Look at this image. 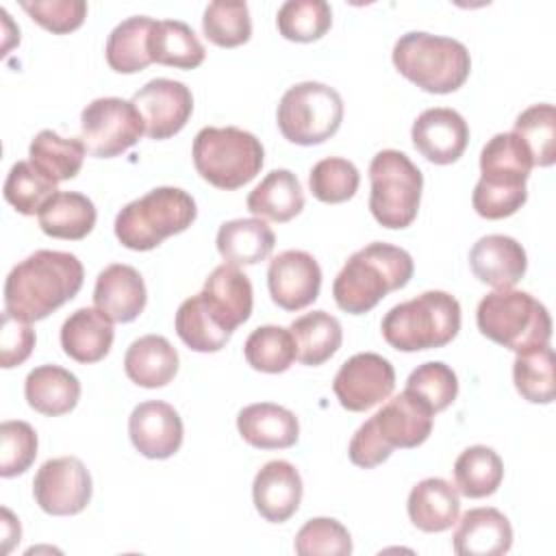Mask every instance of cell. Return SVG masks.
Here are the masks:
<instances>
[{"instance_id":"6da1fadb","label":"cell","mask_w":556,"mask_h":556,"mask_svg":"<svg viewBox=\"0 0 556 556\" xmlns=\"http://www.w3.org/2000/svg\"><path fill=\"white\" fill-rule=\"evenodd\" d=\"M85 269L76 254L37 250L20 261L4 280V313L20 321L46 319L83 287Z\"/></svg>"},{"instance_id":"7a4b0ae2","label":"cell","mask_w":556,"mask_h":556,"mask_svg":"<svg viewBox=\"0 0 556 556\" xmlns=\"http://www.w3.org/2000/svg\"><path fill=\"white\" fill-rule=\"evenodd\" d=\"M413 271V256L404 248L374 241L345 261L334 278L332 298L341 311L363 315L387 293L406 287Z\"/></svg>"},{"instance_id":"3957f363","label":"cell","mask_w":556,"mask_h":556,"mask_svg":"<svg viewBox=\"0 0 556 556\" xmlns=\"http://www.w3.org/2000/svg\"><path fill=\"white\" fill-rule=\"evenodd\" d=\"M395 70L428 93H452L465 85L471 56L465 43L424 30L404 33L391 52Z\"/></svg>"},{"instance_id":"277c9868","label":"cell","mask_w":556,"mask_h":556,"mask_svg":"<svg viewBox=\"0 0 556 556\" xmlns=\"http://www.w3.org/2000/svg\"><path fill=\"white\" fill-rule=\"evenodd\" d=\"M384 341L400 352L447 345L460 330V304L447 291H424L395 304L380 324Z\"/></svg>"},{"instance_id":"5b68a950","label":"cell","mask_w":556,"mask_h":556,"mask_svg":"<svg viewBox=\"0 0 556 556\" xmlns=\"http://www.w3.org/2000/svg\"><path fill=\"white\" fill-rule=\"evenodd\" d=\"M198 215L195 200L178 187H156L128 202L115 217L117 241L137 252L161 245L167 237L187 230Z\"/></svg>"},{"instance_id":"8992f818","label":"cell","mask_w":556,"mask_h":556,"mask_svg":"<svg viewBox=\"0 0 556 556\" xmlns=\"http://www.w3.org/2000/svg\"><path fill=\"white\" fill-rule=\"evenodd\" d=\"M476 324L486 339L513 352L547 345L552 337V317L545 304L528 291H491L478 304Z\"/></svg>"},{"instance_id":"52a82bcc","label":"cell","mask_w":556,"mask_h":556,"mask_svg":"<svg viewBox=\"0 0 556 556\" xmlns=\"http://www.w3.org/2000/svg\"><path fill=\"white\" fill-rule=\"evenodd\" d=\"M193 165L213 187L232 191L248 185L263 167V143L237 126L202 128L193 139Z\"/></svg>"},{"instance_id":"ba28073f","label":"cell","mask_w":556,"mask_h":556,"mask_svg":"<svg viewBox=\"0 0 556 556\" xmlns=\"http://www.w3.org/2000/svg\"><path fill=\"white\" fill-rule=\"evenodd\" d=\"M369 211L380 226L402 230L415 222L424 176L404 152L380 150L369 163Z\"/></svg>"},{"instance_id":"9c48e42d","label":"cell","mask_w":556,"mask_h":556,"mask_svg":"<svg viewBox=\"0 0 556 556\" xmlns=\"http://www.w3.org/2000/svg\"><path fill=\"white\" fill-rule=\"evenodd\" d=\"M282 137L298 146H317L330 139L343 122V100L330 85L306 80L289 87L276 113Z\"/></svg>"},{"instance_id":"30bf717a","label":"cell","mask_w":556,"mask_h":556,"mask_svg":"<svg viewBox=\"0 0 556 556\" xmlns=\"http://www.w3.org/2000/svg\"><path fill=\"white\" fill-rule=\"evenodd\" d=\"M141 135H146V124L132 100L96 98L80 113V141L96 159L119 156Z\"/></svg>"},{"instance_id":"8fae6325","label":"cell","mask_w":556,"mask_h":556,"mask_svg":"<svg viewBox=\"0 0 556 556\" xmlns=\"http://www.w3.org/2000/svg\"><path fill=\"white\" fill-rule=\"evenodd\" d=\"M91 476L76 456L46 460L33 480V497L37 506L54 517L83 513L91 500Z\"/></svg>"},{"instance_id":"7c38bea8","label":"cell","mask_w":556,"mask_h":556,"mask_svg":"<svg viewBox=\"0 0 556 556\" xmlns=\"http://www.w3.org/2000/svg\"><path fill=\"white\" fill-rule=\"evenodd\" d=\"M395 369L393 365L376 354L361 352L350 356L332 380V391L345 410L363 413L380 404L393 393Z\"/></svg>"},{"instance_id":"4fadbf2b","label":"cell","mask_w":556,"mask_h":556,"mask_svg":"<svg viewBox=\"0 0 556 556\" xmlns=\"http://www.w3.org/2000/svg\"><path fill=\"white\" fill-rule=\"evenodd\" d=\"M150 139H169L185 128L193 113L191 89L172 78H154L132 96Z\"/></svg>"},{"instance_id":"5bb4252c","label":"cell","mask_w":556,"mask_h":556,"mask_svg":"<svg viewBox=\"0 0 556 556\" xmlns=\"http://www.w3.org/2000/svg\"><path fill=\"white\" fill-rule=\"evenodd\" d=\"M267 287L274 304L285 311H300L313 304L321 289V267L304 250H285L271 258Z\"/></svg>"},{"instance_id":"9a60e30c","label":"cell","mask_w":556,"mask_h":556,"mask_svg":"<svg viewBox=\"0 0 556 556\" xmlns=\"http://www.w3.org/2000/svg\"><path fill=\"white\" fill-rule=\"evenodd\" d=\"M415 150L434 165L458 161L469 143V126L465 117L447 106L426 109L410 128Z\"/></svg>"},{"instance_id":"2e32d148","label":"cell","mask_w":556,"mask_h":556,"mask_svg":"<svg viewBox=\"0 0 556 556\" xmlns=\"http://www.w3.org/2000/svg\"><path fill=\"white\" fill-rule=\"evenodd\" d=\"M432 417L430 406L404 389L400 395L387 400V404L369 417V424L382 445L393 452L395 447L413 450L426 443L432 432Z\"/></svg>"},{"instance_id":"e0dca14e","label":"cell","mask_w":556,"mask_h":556,"mask_svg":"<svg viewBox=\"0 0 556 556\" xmlns=\"http://www.w3.org/2000/svg\"><path fill=\"white\" fill-rule=\"evenodd\" d=\"M128 434L139 454L163 460L180 450L185 428L172 404L150 400L132 408L128 417Z\"/></svg>"},{"instance_id":"ac0fdd59","label":"cell","mask_w":556,"mask_h":556,"mask_svg":"<svg viewBox=\"0 0 556 556\" xmlns=\"http://www.w3.org/2000/svg\"><path fill=\"white\" fill-rule=\"evenodd\" d=\"M300 471L287 460L265 463L252 482L256 513L269 523H285L295 515L302 502Z\"/></svg>"},{"instance_id":"d6986e66","label":"cell","mask_w":556,"mask_h":556,"mask_svg":"<svg viewBox=\"0 0 556 556\" xmlns=\"http://www.w3.org/2000/svg\"><path fill=\"white\" fill-rule=\"evenodd\" d=\"M469 267L480 282L493 289H513L528 269V256L517 239L486 235L469 250Z\"/></svg>"},{"instance_id":"ffe728a7","label":"cell","mask_w":556,"mask_h":556,"mask_svg":"<svg viewBox=\"0 0 556 556\" xmlns=\"http://www.w3.org/2000/svg\"><path fill=\"white\" fill-rule=\"evenodd\" d=\"M146 282L141 274L124 263L104 267L93 287V304L111 321L128 324L137 319L146 308Z\"/></svg>"},{"instance_id":"44dd1931","label":"cell","mask_w":556,"mask_h":556,"mask_svg":"<svg viewBox=\"0 0 556 556\" xmlns=\"http://www.w3.org/2000/svg\"><path fill=\"white\" fill-rule=\"evenodd\" d=\"M202 295L213 317L230 332L252 315V282L237 265H217L206 278Z\"/></svg>"},{"instance_id":"7402d4cb","label":"cell","mask_w":556,"mask_h":556,"mask_svg":"<svg viewBox=\"0 0 556 556\" xmlns=\"http://www.w3.org/2000/svg\"><path fill=\"white\" fill-rule=\"evenodd\" d=\"M452 545L458 556H502L513 545L510 521L497 508H471L460 517Z\"/></svg>"},{"instance_id":"603a6c76","label":"cell","mask_w":556,"mask_h":556,"mask_svg":"<svg viewBox=\"0 0 556 556\" xmlns=\"http://www.w3.org/2000/svg\"><path fill=\"white\" fill-rule=\"evenodd\" d=\"M241 439L258 450H285L298 443L300 421L295 413L271 402L250 404L237 415Z\"/></svg>"},{"instance_id":"cb8c5ba5","label":"cell","mask_w":556,"mask_h":556,"mask_svg":"<svg viewBox=\"0 0 556 556\" xmlns=\"http://www.w3.org/2000/svg\"><path fill=\"white\" fill-rule=\"evenodd\" d=\"M113 321L89 306L74 311L61 326L63 352L83 365L102 361L113 345Z\"/></svg>"},{"instance_id":"d4e9b609","label":"cell","mask_w":556,"mask_h":556,"mask_svg":"<svg viewBox=\"0 0 556 556\" xmlns=\"http://www.w3.org/2000/svg\"><path fill=\"white\" fill-rule=\"evenodd\" d=\"M406 510L421 532L450 530L460 513L458 491L443 478H426L410 489Z\"/></svg>"},{"instance_id":"484cf974","label":"cell","mask_w":556,"mask_h":556,"mask_svg":"<svg viewBox=\"0 0 556 556\" xmlns=\"http://www.w3.org/2000/svg\"><path fill=\"white\" fill-rule=\"evenodd\" d=\"M24 395L33 410L59 417L76 408L80 400L78 378L59 365H39L24 380Z\"/></svg>"},{"instance_id":"4316f807","label":"cell","mask_w":556,"mask_h":556,"mask_svg":"<svg viewBox=\"0 0 556 556\" xmlns=\"http://www.w3.org/2000/svg\"><path fill=\"white\" fill-rule=\"evenodd\" d=\"M532 156L515 132L493 135L480 152V180L495 187H526Z\"/></svg>"},{"instance_id":"83f0119b","label":"cell","mask_w":556,"mask_h":556,"mask_svg":"<svg viewBox=\"0 0 556 556\" xmlns=\"http://www.w3.org/2000/svg\"><path fill=\"white\" fill-rule=\"evenodd\" d=\"M126 376L146 389H159L178 374V352L161 334H146L130 343L124 356Z\"/></svg>"},{"instance_id":"f1b7e54d","label":"cell","mask_w":556,"mask_h":556,"mask_svg":"<svg viewBox=\"0 0 556 556\" xmlns=\"http://www.w3.org/2000/svg\"><path fill=\"white\" fill-rule=\"evenodd\" d=\"M217 252L230 265H256L265 261L274 245L276 235L261 217H241L224 222L215 237Z\"/></svg>"},{"instance_id":"f546056e","label":"cell","mask_w":556,"mask_h":556,"mask_svg":"<svg viewBox=\"0 0 556 556\" xmlns=\"http://www.w3.org/2000/svg\"><path fill=\"white\" fill-rule=\"evenodd\" d=\"M93 202L78 191H56L39 208V228L52 239H85L96 226Z\"/></svg>"},{"instance_id":"4dcf8cb0","label":"cell","mask_w":556,"mask_h":556,"mask_svg":"<svg viewBox=\"0 0 556 556\" xmlns=\"http://www.w3.org/2000/svg\"><path fill=\"white\" fill-rule=\"evenodd\" d=\"M248 211L261 219L285 224L302 213L304 193L298 176L289 169H271L250 193Z\"/></svg>"},{"instance_id":"1f68e13d","label":"cell","mask_w":556,"mask_h":556,"mask_svg":"<svg viewBox=\"0 0 556 556\" xmlns=\"http://www.w3.org/2000/svg\"><path fill=\"white\" fill-rule=\"evenodd\" d=\"M148 50L152 56V63H161L167 67L178 70H193L198 67L206 50L191 26H187L180 20H159L152 26Z\"/></svg>"},{"instance_id":"d6a6232c","label":"cell","mask_w":556,"mask_h":556,"mask_svg":"<svg viewBox=\"0 0 556 556\" xmlns=\"http://www.w3.org/2000/svg\"><path fill=\"white\" fill-rule=\"evenodd\" d=\"M289 330L295 341V358L308 367L326 363L337 354L343 341L339 319L326 311H313L298 317Z\"/></svg>"},{"instance_id":"836d02e7","label":"cell","mask_w":556,"mask_h":556,"mask_svg":"<svg viewBox=\"0 0 556 556\" xmlns=\"http://www.w3.org/2000/svg\"><path fill=\"white\" fill-rule=\"evenodd\" d=\"M156 20L132 15L119 22L106 39V63L117 74H135L152 63L148 39Z\"/></svg>"},{"instance_id":"e575fe53","label":"cell","mask_w":556,"mask_h":556,"mask_svg":"<svg viewBox=\"0 0 556 556\" xmlns=\"http://www.w3.org/2000/svg\"><path fill=\"white\" fill-rule=\"evenodd\" d=\"M85 143L80 137H61L54 130H41L37 137L30 141L28 156L30 163L52 182H63L74 178L85 161Z\"/></svg>"},{"instance_id":"d590c367","label":"cell","mask_w":556,"mask_h":556,"mask_svg":"<svg viewBox=\"0 0 556 556\" xmlns=\"http://www.w3.org/2000/svg\"><path fill=\"white\" fill-rule=\"evenodd\" d=\"M504 478V463L493 447L471 445L454 463L456 491L465 497L480 500L493 495Z\"/></svg>"},{"instance_id":"8d00e7d4","label":"cell","mask_w":556,"mask_h":556,"mask_svg":"<svg viewBox=\"0 0 556 556\" xmlns=\"http://www.w3.org/2000/svg\"><path fill=\"white\" fill-rule=\"evenodd\" d=\"M556 358L547 345L517 352L513 363V382L517 393L532 404H549L556 397Z\"/></svg>"},{"instance_id":"74e56055","label":"cell","mask_w":556,"mask_h":556,"mask_svg":"<svg viewBox=\"0 0 556 556\" xmlns=\"http://www.w3.org/2000/svg\"><path fill=\"white\" fill-rule=\"evenodd\" d=\"M176 332L180 341L193 352H219L228 339L226 330L208 311L202 291L187 298L176 311Z\"/></svg>"},{"instance_id":"f35d334b","label":"cell","mask_w":556,"mask_h":556,"mask_svg":"<svg viewBox=\"0 0 556 556\" xmlns=\"http://www.w3.org/2000/svg\"><path fill=\"white\" fill-rule=\"evenodd\" d=\"M243 354L252 369L263 374H282L295 361V341L289 328L258 326L245 339Z\"/></svg>"},{"instance_id":"ab89813d","label":"cell","mask_w":556,"mask_h":556,"mask_svg":"<svg viewBox=\"0 0 556 556\" xmlns=\"http://www.w3.org/2000/svg\"><path fill=\"white\" fill-rule=\"evenodd\" d=\"M332 24V9L326 0H287L276 15L278 33L298 43L321 39Z\"/></svg>"},{"instance_id":"60d3db41","label":"cell","mask_w":556,"mask_h":556,"mask_svg":"<svg viewBox=\"0 0 556 556\" xmlns=\"http://www.w3.org/2000/svg\"><path fill=\"white\" fill-rule=\"evenodd\" d=\"M513 132L526 143L532 165L549 167L556 161V109L554 104H532L515 119Z\"/></svg>"},{"instance_id":"b9f144b4","label":"cell","mask_w":556,"mask_h":556,"mask_svg":"<svg viewBox=\"0 0 556 556\" xmlns=\"http://www.w3.org/2000/svg\"><path fill=\"white\" fill-rule=\"evenodd\" d=\"M202 30L219 48H235L252 37L250 9L241 0H215L204 9Z\"/></svg>"},{"instance_id":"7bdbcfd3","label":"cell","mask_w":556,"mask_h":556,"mask_svg":"<svg viewBox=\"0 0 556 556\" xmlns=\"http://www.w3.org/2000/svg\"><path fill=\"white\" fill-rule=\"evenodd\" d=\"M54 193L56 182L46 178L30 161H17L4 180V200L22 215L39 213Z\"/></svg>"},{"instance_id":"ee69618b","label":"cell","mask_w":556,"mask_h":556,"mask_svg":"<svg viewBox=\"0 0 556 556\" xmlns=\"http://www.w3.org/2000/svg\"><path fill=\"white\" fill-rule=\"evenodd\" d=\"M361 185L356 165L341 156H328L313 165L308 174L311 193L326 204H339L350 200Z\"/></svg>"},{"instance_id":"f6af8a7d","label":"cell","mask_w":556,"mask_h":556,"mask_svg":"<svg viewBox=\"0 0 556 556\" xmlns=\"http://www.w3.org/2000/svg\"><path fill=\"white\" fill-rule=\"evenodd\" d=\"M406 391L417 395L432 413L445 410L458 395V378L454 369L441 361L415 367L406 380Z\"/></svg>"},{"instance_id":"bcb514c9","label":"cell","mask_w":556,"mask_h":556,"mask_svg":"<svg viewBox=\"0 0 556 556\" xmlns=\"http://www.w3.org/2000/svg\"><path fill=\"white\" fill-rule=\"evenodd\" d=\"M293 549L300 556H348L352 552V536L341 521L330 517H315L298 530Z\"/></svg>"},{"instance_id":"7dc6e473","label":"cell","mask_w":556,"mask_h":556,"mask_svg":"<svg viewBox=\"0 0 556 556\" xmlns=\"http://www.w3.org/2000/svg\"><path fill=\"white\" fill-rule=\"evenodd\" d=\"M37 456V432L26 421H2L0 426V476L24 473Z\"/></svg>"},{"instance_id":"c3c4849f","label":"cell","mask_w":556,"mask_h":556,"mask_svg":"<svg viewBox=\"0 0 556 556\" xmlns=\"http://www.w3.org/2000/svg\"><path fill=\"white\" fill-rule=\"evenodd\" d=\"M20 4L39 26L54 35L76 30L87 17V2L83 0H24Z\"/></svg>"},{"instance_id":"681fc988","label":"cell","mask_w":556,"mask_h":556,"mask_svg":"<svg viewBox=\"0 0 556 556\" xmlns=\"http://www.w3.org/2000/svg\"><path fill=\"white\" fill-rule=\"evenodd\" d=\"M528 200L526 187H495L482 180L476 182L471 204L484 219H504L515 215Z\"/></svg>"},{"instance_id":"f907efd6","label":"cell","mask_w":556,"mask_h":556,"mask_svg":"<svg viewBox=\"0 0 556 556\" xmlns=\"http://www.w3.org/2000/svg\"><path fill=\"white\" fill-rule=\"evenodd\" d=\"M35 348V330L30 324L20 321L11 315H2L0 330V363L4 369L22 365Z\"/></svg>"},{"instance_id":"816d5d0a","label":"cell","mask_w":556,"mask_h":556,"mask_svg":"<svg viewBox=\"0 0 556 556\" xmlns=\"http://www.w3.org/2000/svg\"><path fill=\"white\" fill-rule=\"evenodd\" d=\"M348 454H350V460L356 465V467H363V469H374L378 465H382L389 456H391V450L382 445V441L378 439V434L374 432L369 419L354 432L352 441H350V447H348Z\"/></svg>"}]
</instances>
